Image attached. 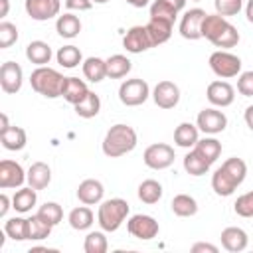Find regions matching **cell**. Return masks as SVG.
<instances>
[{
  "label": "cell",
  "instance_id": "cell-28",
  "mask_svg": "<svg viewBox=\"0 0 253 253\" xmlns=\"http://www.w3.org/2000/svg\"><path fill=\"white\" fill-rule=\"evenodd\" d=\"M55 30H57V34H59L61 38L71 40V38L79 36V32H81V22H79V18L73 16V14H63V16H57Z\"/></svg>",
  "mask_w": 253,
  "mask_h": 253
},
{
  "label": "cell",
  "instance_id": "cell-15",
  "mask_svg": "<svg viewBox=\"0 0 253 253\" xmlns=\"http://www.w3.org/2000/svg\"><path fill=\"white\" fill-rule=\"evenodd\" d=\"M26 180L24 168L14 160H2L0 162V188H20Z\"/></svg>",
  "mask_w": 253,
  "mask_h": 253
},
{
  "label": "cell",
  "instance_id": "cell-51",
  "mask_svg": "<svg viewBox=\"0 0 253 253\" xmlns=\"http://www.w3.org/2000/svg\"><path fill=\"white\" fill-rule=\"evenodd\" d=\"M164 2H166V4H170V6H172L174 10H178V12L186 6V0H164Z\"/></svg>",
  "mask_w": 253,
  "mask_h": 253
},
{
  "label": "cell",
  "instance_id": "cell-9",
  "mask_svg": "<svg viewBox=\"0 0 253 253\" xmlns=\"http://www.w3.org/2000/svg\"><path fill=\"white\" fill-rule=\"evenodd\" d=\"M196 126L206 134H217V132L225 130L227 117L217 109H204V111H200V115L196 119Z\"/></svg>",
  "mask_w": 253,
  "mask_h": 253
},
{
  "label": "cell",
  "instance_id": "cell-11",
  "mask_svg": "<svg viewBox=\"0 0 253 253\" xmlns=\"http://www.w3.org/2000/svg\"><path fill=\"white\" fill-rule=\"evenodd\" d=\"M24 81V71L18 63L14 61H4L0 67V87L4 93H18L22 89Z\"/></svg>",
  "mask_w": 253,
  "mask_h": 253
},
{
  "label": "cell",
  "instance_id": "cell-8",
  "mask_svg": "<svg viewBox=\"0 0 253 253\" xmlns=\"http://www.w3.org/2000/svg\"><path fill=\"white\" fill-rule=\"evenodd\" d=\"M126 229L132 237L136 239H142V241H148V239H154L158 235V221L152 217V215H144V213H136L132 215L128 221H126Z\"/></svg>",
  "mask_w": 253,
  "mask_h": 253
},
{
  "label": "cell",
  "instance_id": "cell-38",
  "mask_svg": "<svg viewBox=\"0 0 253 253\" xmlns=\"http://www.w3.org/2000/svg\"><path fill=\"white\" fill-rule=\"evenodd\" d=\"M51 233V225L45 223L38 213L28 217V239H34V241H40V239H45L49 237Z\"/></svg>",
  "mask_w": 253,
  "mask_h": 253
},
{
  "label": "cell",
  "instance_id": "cell-25",
  "mask_svg": "<svg viewBox=\"0 0 253 253\" xmlns=\"http://www.w3.org/2000/svg\"><path fill=\"white\" fill-rule=\"evenodd\" d=\"M194 150L211 166L219 158V154H221V142L215 140V138H211V136H206V138H202V140L196 142Z\"/></svg>",
  "mask_w": 253,
  "mask_h": 253
},
{
  "label": "cell",
  "instance_id": "cell-26",
  "mask_svg": "<svg viewBox=\"0 0 253 253\" xmlns=\"http://www.w3.org/2000/svg\"><path fill=\"white\" fill-rule=\"evenodd\" d=\"M83 75L91 83H99L107 77V61L101 57H87L83 61Z\"/></svg>",
  "mask_w": 253,
  "mask_h": 253
},
{
  "label": "cell",
  "instance_id": "cell-43",
  "mask_svg": "<svg viewBox=\"0 0 253 253\" xmlns=\"http://www.w3.org/2000/svg\"><path fill=\"white\" fill-rule=\"evenodd\" d=\"M18 40V28L10 22H2L0 24V49L10 47L12 43H16Z\"/></svg>",
  "mask_w": 253,
  "mask_h": 253
},
{
  "label": "cell",
  "instance_id": "cell-37",
  "mask_svg": "<svg viewBox=\"0 0 253 253\" xmlns=\"http://www.w3.org/2000/svg\"><path fill=\"white\" fill-rule=\"evenodd\" d=\"M4 231L10 239L14 241H24L28 239V219L24 217H10L4 223Z\"/></svg>",
  "mask_w": 253,
  "mask_h": 253
},
{
  "label": "cell",
  "instance_id": "cell-36",
  "mask_svg": "<svg viewBox=\"0 0 253 253\" xmlns=\"http://www.w3.org/2000/svg\"><path fill=\"white\" fill-rule=\"evenodd\" d=\"M184 170L190 174V176H202L210 170V164L196 152V150H190L186 156H184Z\"/></svg>",
  "mask_w": 253,
  "mask_h": 253
},
{
  "label": "cell",
  "instance_id": "cell-40",
  "mask_svg": "<svg viewBox=\"0 0 253 253\" xmlns=\"http://www.w3.org/2000/svg\"><path fill=\"white\" fill-rule=\"evenodd\" d=\"M83 249H85V253H105V251L109 249L107 237H105L101 231H91V233L85 237Z\"/></svg>",
  "mask_w": 253,
  "mask_h": 253
},
{
  "label": "cell",
  "instance_id": "cell-30",
  "mask_svg": "<svg viewBox=\"0 0 253 253\" xmlns=\"http://www.w3.org/2000/svg\"><path fill=\"white\" fill-rule=\"evenodd\" d=\"M105 61H107V77H111V79H121V77H125V75L130 71V67H132L130 59L125 57V55H121V53H115V55H111V57L105 59Z\"/></svg>",
  "mask_w": 253,
  "mask_h": 253
},
{
  "label": "cell",
  "instance_id": "cell-3",
  "mask_svg": "<svg viewBox=\"0 0 253 253\" xmlns=\"http://www.w3.org/2000/svg\"><path fill=\"white\" fill-rule=\"evenodd\" d=\"M63 81H65V77H63L57 69H51V67H45V65H40V67L34 69L32 75H30L32 89H34L36 93L47 97V99L61 97Z\"/></svg>",
  "mask_w": 253,
  "mask_h": 253
},
{
  "label": "cell",
  "instance_id": "cell-4",
  "mask_svg": "<svg viewBox=\"0 0 253 253\" xmlns=\"http://www.w3.org/2000/svg\"><path fill=\"white\" fill-rule=\"evenodd\" d=\"M128 215V204L126 200L123 198H111V200H105L101 206H99V211H97V221L101 225L103 231H117L123 221L126 219Z\"/></svg>",
  "mask_w": 253,
  "mask_h": 253
},
{
  "label": "cell",
  "instance_id": "cell-46",
  "mask_svg": "<svg viewBox=\"0 0 253 253\" xmlns=\"http://www.w3.org/2000/svg\"><path fill=\"white\" fill-rule=\"evenodd\" d=\"M237 91L243 97H253V71H243L237 79Z\"/></svg>",
  "mask_w": 253,
  "mask_h": 253
},
{
  "label": "cell",
  "instance_id": "cell-14",
  "mask_svg": "<svg viewBox=\"0 0 253 253\" xmlns=\"http://www.w3.org/2000/svg\"><path fill=\"white\" fill-rule=\"evenodd\" d=\"M152 99L160 109H174L180 101V89L172 81H160L152 91Z\"/></svg>",
  "mask_w": 253,
  "mask_h": 253
},
{
  "label": "cell",
  "instance_id": "cell-54",
  "mask_svg": "<svg viewBox=\"0 0 253 253\" xmlns=\"http://www.w3.org/2000/svg\"><path fill=\"white\" fill-rule=\"evenodd\" d=\"M0 123H2V126H0V130H6V128L10 126V123H8V117H6L4 113L0 115Z\"/></svg>",
  "mask_w": 253,
  "mask_h": 253
},
{
  "label": "cell",
  "instance_id": "cell-33",
  "mask_svg": "<svg viewBox=\"0 0 253 253\" xmlns=\"http://www.w3.org/2000/svg\"><path fill=\"white\" fill-rule=\"evenodd\" d=\"M69 225L73 227V229H77V231H83V229H89L91 225H93V211L87 208V204L85 206H79V208H73L71 211H69Z\"/></svg>",
  "mask_w": 253,
  "mask_h": 253
},
{
  "label": "cell",
  "instance_id": "cell-20",
  "mask_svg": "<svg viewBox=\"0 0 253 253\" xmlns=\"http://www.w3.org/2000/svg\"><path fill=\"white\" fill-rule=\"evenodd\" d=\"M247 233L241 227H225L221 231V245L231 253H239L247 247Z\"/></svg>",
  "mask_w": 253,
  "mask_h": 253
},
{
  "label": "cell",
  "instance_id": "cell-42",
  "mask_svg": "<svg viewBox=\"0 0 253 253\" xmlns=\"http://www.w3.org/2000/svg\"><path fill=\"white\" fill-rule=\"evenodd\" d=\"M178 16V10H174L170 4H166L164 0H154L150 4V18H166L170 22H174Z\"/></svg>",
  "mask_w": 253,
  "mask_h": 253
},
{
  "label": "cell",
  "instance_id": "cell-50",
  "mask_svg": "<svg viewBox=\"0 0 253 253\" xmlns=\"http://www.w3.org/2000/svg\"><path fill=\"white\" fill-rule=\"evenodd\" d=\"M243 117H245V123H247V126L253 130V105H249V107L245 109V115H243Z\"/></svg>",
  "mask_w": 253,
  "mask_h": 253
},
{
  "label": "cell",
  "instance_id": "cell-48",
  "mask_svg": "<svg viewBox=\"0 0 253 253\" xmlns=\"http://www.w3.org/2000/svg\"><path fill=\"white\" fill-rule=\"evenodd\" d=\"M192 251H194V253H200V251L217 253V247H215V245H211V243H194V245H192Z\"/></svg>",
  "mask_w": 253,
  "mask_h": 253
},
{
  "label": "cell",
  "instance_id": "cell-45",
  "mask_svg": "<svg viewBox=\"0 0 253 253\" xmlns=\"http://www.w3.org/2000/svg\"><path fill=\"white\" fill-rule=\"evenodd\" d=\"M243 6V0H215V10L219 16H235Z\"/></svg>",
  "mask_w": 253,
  "mask_h": 253
},
{
  "label": "cell",
  "instance_id": "cell-6",
  "mask_svg": "<svg viewBox=\"0 0 253 253\" xmlns=\"http://www.w3.org/2000/svg\"><path fill=\"white\" fill-rule=\"evenodd\" d=\"M210 67L211 71L221 77V79H229V77H235L239 71H241V59L229 51H213L210 55Z\"/></svg>",
  "mask_w": 253,
  "mask_h": 253
},
{
  "label": "cell",
  "instance_id": "cell-39",
  "mask_svg": "<svg viewBox=\"0 0 253 253\" xmlns=\"http://www.w3.org/2000/svg\"><path fill=\"white\" fill-rule=\"evenodd\" d=\"M38 215H40L45 223H49V225L53 227V225H57V223L63 219V210H61V206L55 204V202H45L43 206H40Z\"/></svg>",
  "mask_w": 253,
  "mask_h": 253
},
{
  "label": "cell",
  "instance_id": "cell-34",
  "mask_svg": "<svg viewBox=\"0 0 253 253\" xmlns=\"http://www.w3.org/2000/svg\"><path fill=\"white\" fill-rule=\"evenodd\" d=\"M55 59H57V63H59L61 67H65V69H73V67H77V65L81 63L83 55H81L79 47H75V45H63V47L57 49Z\"/></svg>",
  "mask_w": 253,
  "mask_h": 253
},
{
  "label": "cell",
  "instance_id": "cell-1",
  "mask_svg": "<svg viewBox=\"0 0 253 253\" xmlns=\"http://www.w3.org/2000/svg\"><path fill=\"white\" fill-rule=\"evenodd\" d=\"M202 38L210 40L215 47H233L239 42V32L219 14H208L202 22Z\"/></svg>",
  "mask_w": 253,
  "mask_h": 253
},
{
  "label": "cell",
  "instance_id": "cell-57",
  "mask_svg": "<svg viewBox=\"0 0 253 253\" xmlns=\"http://www.w3.org/2000/svg\"><path fill=\"white\" fill-rule=\"evenodd\" d=\"M196 2H198V0H196Z\"/></svg>",
  "mask_w": 253,
  "mask_h": 253
},
{
  "label": "cell",
  "instance_id": "cell-52",
  "mask_svg": "<svg viewBox=\"0 0 253 253\" xmlns=\"http://www.w3.org/2000/svg\"><path fill=\"white\" fill-rule=\"evenodd\" d=\"M245 16H247V20L253 24V0L247 2V6H245Z\"/></svg>",
  "mask_w": 253,
  "mask_h": 253
},
{
  "label": "cell",
  "instance_id": "cell-53",
  "mask_svg": "<svg viewBox=\"0 0 253 253\" xmlns=\"http://www.w3.org/2000/svg\"><path fill=\"white\" fill-rule=\"evenodd\" d=\"M126 4H130V6H134V8H144L150 0H125Z\"/></svg>",
  "mask_w": 253,
  "mask_h": 253
},
{
  "label": "cell",
  "instance_id": "cell-2",
  "mask_svg": "<svg viewBox=\"0 0 253 253\" xmlns=\"http://www.w3.org/2000/svg\"><path fill=\"white\" fill-rule=\"evenodd\" d=\"M136 146V130L128 125H113L103 138V152L109 158H119Z\"/></svg>",
  "mask_w": 253,
  "mask_h": 253
},
{
  "label": "cell",
  "instance_id": "cell-22",
  "mask_svg": "<svg viewBox=\"0 0 253 253\" xmlns=\"http://www.w3.org/2000/svg\"><path fill=\"white\" fill-rule=\"evenodd\" d=\"M239 184L233 180V176L223 168V166H219L215 172H213V176H211V188H213V192L217 194V196H231L233 192H235V188H237Z\"/></svg>",
  "mask_w": 253,
  "mask_h": 253
},
{
  "label": "cell",
  "instance_id": "cell-16",
  "mask_svg": "<svg viewBox=\"0 0 253 253\" xmlns=\"http://www.w3.org/2000/svg\"><path fill=\"white\" fill-rule=\"evenodd\" d=\"M208 101L215 107H229L235 99V91L227 81H211L208 85Z\"/></svg>",
  "mask_w": 253,
  "mask_h": 253
},
{
  "label": "cell",
  "instance_id": "cell-21",
  "mask_svg": "<svg viewBox=\"0 0 253 253\" xmlns=\"http://www.w3.org/2000/svg\"><path fill=\"white\" fill-rule=\"evenodd\" d=\"M26 180L34 190H43L51 182V170L45 162H34L26 174Z\"/></svg>",
  "mask_w": 253,
  "mask_h": 253
},
{
  "label": "cell",
  "instance_id": "cell-23",
  "mask_svg": "<svg viewBox=\"0 0 253 253\" xmlns=\"http://www.w3.org/2000/svg\"><path fill=\"white\" fill-rule=\"evenodd\" d=\"M0 142L6 150H22L28 142L26 130L22 126H8L6 130H0Z\"/></svg>",
  "mask_w": 253,
  "mask_h": 253
},
{
  "label": "cell",
  "instance_id": "cell-27",
  "mask_svg": "<svg viewBox=\"0 0 253 253\" xmlns=\"http://www.w3.org/2000/svg\"><path fill=\"white\" fill-rule=\"evenodd\" d=\"M198 126H194L192 123H180L174 130V142L182 148H192L198 142Z\"/></svg>",
  "mask_w": 253,
  "mask_h": 253
},
{
  "label": "cell",
  "instance_id": "cell-19",
  "mask_svg": "<svg viewBox=\"0 0 253 253\" xmlns=\"http://www.w3.org/2000/svg\"><path fill=\"white\" fill-rule=\"evenodd\" d=\"M87 93H89V89H87V85H85L83 79H79V77H65L61 97H63L67 103L77 105V103H81V101L87 97Z\"/></svg>",
  "mask_w": 253,
  "mask_h": 253
},
{
  "label": "cell",
  "instance_id": "cell-12",
  "mask_svg": "<svg viewBox=\"0 0 253 253\" xmlns=\"http://www.w3.org/2000/svg\"><path fill=\"white\" fill-rule=\"evenodd\" d=\"M24 8H26V12H28V16L32 20L45 22V20H49V18L59 14L61 2L59 0H26Z\"/></svg>",
  "mask_w": 253,
  "mask_h": 253
},
{
  "label": "cell",
  "instance_id": "cell-5",
  "mask_svg": "<svg viewBox=\"0 0 253 253\" xmlns=\"http://www.w3.org/2000/svg\"><path fill=\"white\" fill-rule=\"evenodd\" d=\"M150 95L148 83L144 79H126L119 87V99L126 107H136L142 105Z\"/></svg>",
  "mask_w": 253,
  "mask_h": 253
},
{
  "label": "cell",
  "instance_id": "cell-32",
  "mask_svg": "<svg viewBox=\"0 0 253 253\" xmlns=\"http://www.w3.org/2000/svg\"><path fill=\"white\" fill-rule=\"evenodd\" d=\"M36 202H38L36 190L30 186V188H22V190H18V192L14 194V198H12V208H14L16 211H20V213H26V211H30V210L36 206Z\"/></svg>",
  "mask_w": 253,
  "mask_h": 253
},
{
  "label": "cell",
  "instance_id": "cell-10",
  "mask_svg": "<svg viewBox=\"0 0 253 253\" xmlns=\"http://www.w3.org/2000/svg\"><path fill=\"white\" fill-rule=\"evenodd\" d=\"M208 14L202 8L188 10L180 20V36L186 40H200L202 38V22Z\"/></svg>",
  "mask_w": 253,
  "mask_h": 253
},
{
  "label": "cell",
  "instance_id": "cell-41",
  "mask_svg": "<svg viewBox=\"0 0 253 253\" xmlns=\"http://www.w3.org/2000/svg\"><path fill=\"white\" fill-rule=\"evenodd\" d=\"M221 166H223V168L233 176V180H235L237 184H241V182L245 180V176H247V164H245L241 158H237V156L227 158Z\"/></svg>",
  "mask_w": 253,
  "mask_h": 253
},
{
  "label": "cell",
  "instance_id": "cell-7",
  "mask_svg": "<svg viewBox=\"0 0 253 253\" xmlns=\"http://www.w3.org/2000/svg\"><path fill=\"white\" fill-rule=\"evenodd\" d=\"M174 148L170 144H164V142H156V144H150L144 154H142V160L148 168L152 170H164L168 166H172L174 162Z\"/></svg>",
  "mask_w": 253,
  "mask_h": 253
},
{
  "label": "cell",
  "instance_id": "cell-31",
  "mask_svg": "<svg viewBox=\"0 0 253 253\" xmlns=\"http://www.w3.org/2000/svg\"><path fill=\"white\" fill-rule=\"evenodd\" d=\"M73 107H75V113H77L81 119H93V117H97L99 111H101V99H99L97 93L89 91L87 97H85L81 103L73 105Z\"/></svg>",
  "mask_w": 253,
  "mask_h": 253
},
{
  "label": "cell",
  "instance_id": "cell-13",
  "mask_svg": "<svg viewBox=\"0 0 253 253\" xmlns=\"http://www.w3.org/2000/svg\"><path fill=\"white\" fill-rule=\"evenodd\" d=\"M123 45L130 53H142L148 47H152V42H150V36H148L146 26H132L125 34V38H123Z\"/></svg>",
  "mask_w": 253,
  "mask_h": 253
},
{
  "label": "cell",
  "instance_id": "cell-35",
  "mask_svg": "<svg viewBox=\"0 0 253 253\" xmlns=\"http://www.w3.org/2000/svg\"><path fill=\"white\" fill-rule=\"evenodd\" d=\"M162 198V186L156 180H144L138 186V200L144 204H156Z\"/></svg>",
  "mask_w": 253,
  "mask_h": 253
},
{
  "label": "cell",
  "instance_id": "cell-18",
  "mask_svg": "<svg viewBox=\"0 0 253 253\" xmlns=\"http://www.w3.org/2000/svg\"><path fill=\"white\" fill-rule=\"evenodd\" d=\"M103 194H105L103 184H101L99 180H93V178L83 180V182L79 184V188H77V198H79V202H83V204H87V206L99 204V202L103 200Z\"/></svg>",
  "mask_w": 253,
  "mask_h": 253
},
{
  "label": "cell",
  "instance_id": "cell-44",
  "mask_svg": "<svg viewBox=\"0 0 253 253\" xmlns=\"http://www.w3.org/2000/svg\"><path fill=\"white\" fill-rule=\"evenodd\" d=\"M233 210L241 217H253V192H247V194L239 196L233 204Z\"/></svg>",
  "mask_w": 253,
  "mask_h": 253
},
{
  "label": "cell",
  "instance_id": "cell-49",
  "mask_svg": "<svg viewBox=\"0 0 253 253\" xmlns=\"http://www.w3.org/2000/svg\"><path fill=\"white\" fill-rule=\"evenodd\" d=\"M8 210H10V200L6 194H2L0 196V217H4L8 213Z\"/></svg>",
  "mask_w": 253,
  "mask_h": 253
},
{
  "label": "cell",
  "instance_id": "cell-55",
  "mask_svg": "<svg viewBox=\"0 0 253 253\" xmlns=\"http://www.w3.org/2000/svg\"><path fill=\"white\" fill-rule=\"evenodd\" d=\"M0 4H2V12H0V16L4 18V16L8 14V0H0Z\"/></svg>",
  "mask_w": 253,
  "mask_h": 253
},
{
  "label": "cell",
  "instance_id": "cell-24",
  "mask_svg": "<svg viewBox=\"0 0 253 253\" xmlns=\"http://www.w3.org/2000/svg\"><path fill=\"white\" fill-rule=\"evenodd\" d=\"M26 57L30 59V63L45 65L51 59V47L42 40H34L26 45Z\"/></svg>",
  "mask_w": 253,
  "mask_h": 253
},
{
  "label": "cell",
  "instance_id": "cell-17",
  "mask_svg": "<svg viewBox=\"0 0 253 253\" xmlns=\"http://www.w3.org/2000/svg\"><path fill=\"white\" fill-rule=\"evenodd\" d=\"M172 28H174V22H170L166 18H150L148 24H146V30H148L152 47L168 42L170 36H172Z\"/></svg>",
  "mask_w": 253,
  "mask_h": 253
},
{
  "label": "cell",
  "instance_id": "cell-56",
  "mask_svg": "<svg viewBox=\"0 0 253 253\" xmlns=\"http://www.w3.org/2000/svg\"><path fill=\"white\" fill-rule=\"evenodd\" d=\"M93 2H95V4H107L109 0H93Z\"/></svg>",
  "mask_w": 253,
  "mask_h": 253
},
{
  "label": "cell",
  "instance_id": "cell-47",
  "mask_svg": "<svg viewBox=\"0 0 253 253\" xmlns=\"http://www.w3.org/2000/svg\"><path fill=\"white\" fill-rule=\"evenodd\" d=\"M91 6H93V0H65V8L67 10L85 12V10H91Z\"/></svg>",
  "mask_w": 253,
  "mask_h": 253
},
{
  "label": "cell",
  "instance_id": "cell-29",
  "mask_svg": "<svg viewBox=\"0 0 253 253\" xmlns=\"http://www.w3.org/2000/svg\"><path fill=\"white\" fill-rule=\"evenodd\" d=\"M172 211L178 215V217H190V215H196L198 211V202L188 196V194H178L172 198V204H170Z\"/></svg>",
  "mask_w": 253,
  "mask_h": 253
}]
</instances>
